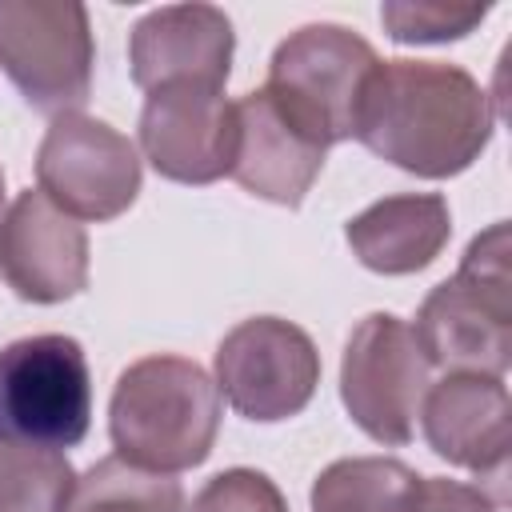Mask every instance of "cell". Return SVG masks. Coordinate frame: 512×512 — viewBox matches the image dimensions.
Instances as JSON below:
<instances>
[{
	"label": "cell",
	"mask_w": 512,
	"mask_h": 512,
	"mask_svg": "<svg viewBox=\"0 0 512 512\" xmlns=\"http://www.w3.org/2000/svg\"><path fill=\"white\" fill-rule=\"evenodd\" d=\"M508 388L500 376L448 372L440 384H428L420 404V428L436 456L456 468H468L504 488L508 480Z\"/></svg>",
	"instance_id": "7c38bea8"
},
{
	"label": "cell",
	"mask_w": 512,
	"mask_h": 512,
	"mask_svg": "<svg viewBox=\"0 0 512 512\" xmlns=\"http://www.w3.org/2000/svg\"><path fill=\"white\" fill-rule=\"evenodd\" d=\"M92 376L72 336L44 332L0 348V444L64 452L88 436Z\"/></svg>",
	"instance_id": "5b68a950"
},
{
	"label": "cell",
	"mask_w": 512,
	"mask_h": 512,
	"mask_svg": "<svg viewBox=\"0 0 512 512\" xmlns=\"http://www.w3.org/2000/svg\"><path fill=\"white\" fill-rule=\"evenodd\" d=\"M140 148L160 176L212 184L232 172L236 104L224 100V88L188 80L152 88L140 112Z\"/></svg>",
	"instance_id": "30bf717a"
},
{
	"label": "cell",
	"mask_w": 512,
	"mask_h": 512,
	"mask_svg": "<svg viewBox=\"0 0 512 512\" xmlns=\"http://www.w3.org/2000/svg\"><path fill=\"white\" fill-rule=\"evenodd\" d=\"M220 428L216 380L184 356H144L116 380L108 432L116 456L148 472H188L208 460Z\"/></svg>",
	"instance_id": "7a4b0ae2"
},
{
	"label": "cell",
	"mask_w": 512,
	"mask_h": 512,
	"mask_svg": "<svg viewBox=\"0 0 512 512\" xmlns=\"http://www.w3.org/2000/svg\"><path fill=\"white\" fill-rule=\"evenodd\" d=\"M236 32L232 20L212 4H164L152 8L128 40L132 80L152 92L164 84H208L224 88L232 72Z\"/></svg>",
	"instance_id": "4fadbf2b"
},
{
	"label": "cell",
	"mask_w": 512,
	"mask_h": 512,
	"mask_svg": "<svg viewBox=\"0 0 512 512\" xmlns=\"http://www.w3.org/2000/svg\"><path fill=\"white\" fill-rule=\"evenodd\" d=\"M64 512H184V492L164 472L108 456L76 480Z\"/></svg>",
	"instance_id": "e0dca14e"
},
{
	"label": "cell",
	"mask_w": 512,
	"mask_h": 512,
	"mask_svg": "<svg viewBox=\"0 0 512 512\" xmlns=\"http://www.w3.org/2000/svg\"><path fill=\"white\" fill-rule=\"evenodd\" d=\"M428 356L412 332L392 312L364 316L340 360V400L360 432H368L376 444L400 448L412 440L420 404L428 392Z\"/></svg>",
	"instance_id": "8992f818"
},
{
	"label": "cell",
	"mask_w": 512,
	"mask_h": 512,
	"mask_svg": "<svg viewBox=\"0 0 512 512\" xmlns=\"http://www.w3.org/2000/svg\"><path fill=\"white\" fill-rule=\"evenodd\" d=\"M344 236L364 268L380 276H408L444 252L452 236V212L436 192H404L368 204L348 220Z\"/></svg>",
	"instance_id": "9a60e30c"
},
{
	"label": "cell",
	"mask_w": 512,
	"mask_h": 512,
	"mask_svg": "<svg viewBox=\"0 0 512 512\" xmlns=\"http://www.w3.org/2000/svg\"><path fill=\"white\" fill-rule=\"evenodd\" d=\"M184 512H288L280 488L256 468H228L212 476Z\"/></svg>",
	"instance_id": "ffe728a7"
},
{
	"label": "cell",
	"mask_w": 512,
	"mask_h": 512,
	"mask_svg": "<svg viewBox=\"0 0 512 512\" xmlns=\"http://www.w3.org/2000/svg\"><path fill=\"white\" fill-rule=\"evenodd\" d=\"M496 508L500 504L484 488L444 476H420L404 504V512H496Z\"/></svg>",
	"instance_id": "44dd1931"
},
{
	"label": "cell",
	"mask_w": 512,
	"mask_h": 512,
	"mask_svg": "<svg viewBox=\"0 0 512 512\" xmlns=\"http://www.w3.org/2000/svg\"><path fill=\"white\" fill-rule=\"evenodd\" d=\"M380 68L376 48L340 24H304L268 64V100L320 148L340 144L356 132L360 100Z\"/></svg>",
	"instance_id": "277c9868"
},
{
	"label": "cell",
	"mask_w": 512,
	"mask_h": 512,
	"mask_svg": "<svg viewBox=\"0 0 512 512\" xmlns=\"http://www.w3.org/2000/svg\"><path fill=\"white\" fill-rule=\"evenodd\" d=\"M320 384V352L304 328L280 316L236 324L216 348V392L256 424L296 416Z\"/></svg>",
	"instance_id": "9c48e42d"
},
{
	"label": "cell",
	"mask_w": 512,
	"mask_h": 512,
	"mask_svg": "<svg viewBox=\"0 0 512 512\" xmlns=\"http://www.w3.org/2000/svg\"><path fill=\"white\" fill-rule=\"evenodd\" d=\"M0 200H4V172H0Z\"/></svg>",
	"instance_id": "7402d4cb"
},
{
	"label": "cell",
	"mask_w": 512,
	"mask_h": 512,
	"mask_svg": "<svg viewBox=\"0 0 512 512\" xmlns=\"http://www.w3.org/2000/svg\"><path fill=\"white\" fill-rule=\"evenodd\" d=\"M0 280L32 304H60L88 288V232L40 188L0 216Z\"/></svg>",
	"instance_id": "8fae6325"
},
{
	"label": "cell",
	"mask_w": 512,
	"mask_h": 512,
	"mask_svg": "<svg viewBox=\"0 0 512 512\" xmlns=\"http://www.w3.org/2000/svg\"><path fill=\"white\" fill-rule=\"evenodd\" d=\"M88 12L64 0H0V68L40 112H76L92 92Z\"/></svg>",
	"instance_id": "52a82bcc"
},
{
	"label": "cell",
	"mask_w": 512,
	"mask_h": 512,
	"mask_svg": "<svg viewBox=\"0 0 512 512\" xmlns=\"http://www.w3.org/2000/svg\"><path fill=\"white\" fill-rule=\"evenodd\" d=\"M492 128L496 112L488 92L464 68L440 60H380L352 136L412 176L444 180L480 160Z\"/></svg>",
	"instance_id": "6da1fadb"
},
{
	"label": "cell",
	"mask_w": 512,
	"mask_h": 512,
	"mask_svg": "<svg viewBox=\"0 0 512 512\" xmlns=\"http://www.w3.org/2000/svg\"><path fill=\"white\" fill-rule=\"evenodd\" d=\"M76 472L64 452L0 444V512H64Z\"/></svg>",
	"instance_id": "ac0fdd59"
},
{
	"label": "cell",
	"mask_w": 512,
	"mask_h": 512,
	"mask_svg": "<svg viewBox=\"0 0 512 512\" xmlns=\"http://www.w3.org/2000/svg\"><path fill=\"white\" fill-rule=\"evenodd\" d=\"M416 472L392 456H348L312 484V512H404Z\"/></svg>",
	"instance_id": "2e32d148"
},
{
	"label": "cell",
	"mask_w": 512,
	"mask_h": 512,
	"mask_svg": "<svg viewBox=\"0 0 512 512\" xmlns=\"http://www.w3.org/2000/svg\"><path fill=\"white\" fill-rule=\"evenodd\" d=\"M488 16L484 4H436V0H392L380 8V20L400 44H444L480 28Z\"/></svg>",
	"instance_id": "d6986e66"
},
{
	"label": "cell",
	"mask_w": 512,
	"mask_h": 512,
	"mask_svg": "<svg viewBox=\"0 0 512 512\" xmlns=\"http://www.w3.org/2000/svg\"><path fill=\"white\" fill-rule=\"evenodd\" d=\"M324 152L308 140L284 112L268 100L264 88L236 100V152H232V180L272 204L296 208L324 168Z\"/></svg>",
	"instance_id": "5bb4252c"
},
{
	"label": "cell",
	"mask_w": 512,
	"mask_h": 512,
	"mask_svg": "<svg viewBox=\"0 0 512 512\" xmlns=\"http://www.w3.org/2000/svg\"><path fill=\"white\" fill-rule=\"evenodd\" d=\"M416 340L432 368L504 376L512 364V232H480L456 276L436 284L416 312Z\"/></svg>",
	"instance_id": "3957f363"
},
{
	"label": "cell",
	"mask_w": 512,
	"mask_h": 512,
	"mask_svg": "<svg viewBox=\"0 0 512 512\" xmlns=\"http://www.w3.org/2000/svg\"><path fill=\"white\" fill-rule=\"evenodd\" d=\"M40 192L68 212L72 220H112L128 212L140 192V156L136 144L112 124L64 112L52 116L40 152H36Z\"/></svg>",
	"instance_id": "ba28073f"
}]
</instances>
